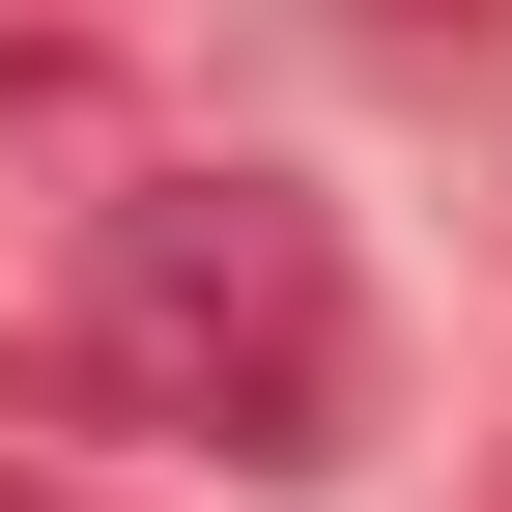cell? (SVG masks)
<instances>
[{
    "label": "cell",
    "instance_id": "2",
    "mask_svg": "<svg viewBox=\"0 0 512 512\" xmlns=\"http://www.w3.org/2000/svg\"><path fill=\"white\" fill-rule=\"evenodd\" d=\"M370 29H399V57H484V29H512V0H370Z\"/></svg>",
    "mask_w": 512,
    "mask_h": 512
},
{
    "label": "cell",
    "instance_id": "1",
    "mask_svg": "<svg viewBox=\"0 0 512 512\" xmlns=\"http://www.w3.org/2000/svg\"><path fill=\"white\" fill-rule=\"evenodd\" d=\"M57 370H86V427H143V456L313 484L370 427V256H342L313 171H114L86 256H57Z\"/></svg>",
    "mask_w": 512,
    "mask_h": 512
},
{
    "label": "cell",
    "instance_id": "3",
    "mask_svg": "<svg viewBox=\"0 0 512 512\" xmlns=\"http://www.w3.org/2000/svg\"><path fill=\"white\" fill-rule=\"evenodd\" d=\"M29 512H57V484H29Z\"/></svg>",
    "mask_w": 512,
    "mask_h": 512
},
{
    "label": "cell",
    "instance_id": "4",
    "mask_svg": "<svg viewBox=\"0 0 512 512\" xmlns=\"http://www.w3.org/2000/svg\"><path fill=\"white\" fill-rule=\"evenodd\" d=\"M484 512H512V484H484Z\"/></svg>",
    "mask_w": 512,
    "mask_h": 512
}]
</instances>
